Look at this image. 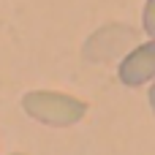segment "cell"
I'll return each mask as SVG.
<instances>
[{"label": "cell", "instance_id": "obj_1", "mask_svg": "<svg viewBox=\"0 0 155 155\" xmlns=\"http://www.w3.org/2000/svg\"><path fill=\"white\" fill-rule=\"evenodd\" d=\"M22 109L35 123L52 125V128H68L76 125L87 114V104L68 93L54 90H30L22 95Z\"/></svg>", "mask_w": 155, "mask_h": 155}, {"label": "cell", "instance_id": "obj_2", "mask_svg": "<svg viewBox=\"0 0 155 155\" xmlns=\"http://www.w3.org/2000/svg\"><path fill=\"white\" fill-rule=\"evenodd\" d=\"M117 76L125 87H142L155 79V38L128 49L117 65Z\"/></svg>", "mask_w": 155, "mask_h": 155}, {"label": "cell", "instance_id": "obj_3", "mask_svg": "<svg viewBox=\"0 0 155 155\" xmlns=\"http://www.w3.org/2000/svg\"><path fill=\"white\" fill-rule=\"evenodd\" d=\"M142 27H144V33L155 38V0H147L144 3V11H142Z\"/></svg>", "mask_w": 155, "mask_h": 155}, {"label": "cell", "instance_id": "obj_4", "mask_svg": "<svg viewBox=\"0 0 155 155\" xmlns=\"http://www.w3.org/2000/svg\"><path fill=\"white\" fill-rule=\"evenodd\" d=\"M147 98H150V106H153V112H155V79H153V87H150V95Z\"/></svg>", "mask_w": 155, "mask_h": 155}, {"label": "cell", "instance_id": "obj_5", "mask_svg": "<svg viewBox=\"0 0 155 155\" xmlns=\"http://www.w3.org/2000/svg\"><path fill=\"white\" fill-rule=\"evenodd\" d=\"M11 155H22V153H11Z\"/></svg>", "mask_w": 155, "mask_h": 155}]
</instances>
